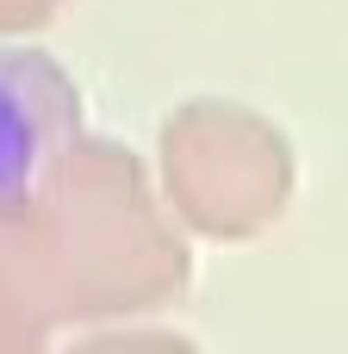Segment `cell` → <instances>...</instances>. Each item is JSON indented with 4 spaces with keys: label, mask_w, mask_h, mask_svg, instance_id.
<instances>
[{
    "label": "cell",
    "mask_w": 348,
    "mask_h": 354,
    "mask_svg": "<svg viewBox=\"0 0 348 354\" xmlns=\"http://www.w3.org/2000/svg\"><path fill=\"white\" fill-rule=\"evenodd\" d=\"M193 236L156 193L149 162L118 137H75L31 199L0 224V261L50 330L106 336L168 311L193 280Z\"/></svg>",
    "instance_id": "6da1fadb"
},
{
    "label": "cell",
    "mask_w": 348,
    "mask_h": 354,
    "mask_svg": "<svg viewBox=\"0 0 348 354\" xmlns=\"http://www.w3.org/2000/svg\"><path fill=\"white\" fill-rule=\"evenodd\" d=\"M149 174L187 236L255 243L293 212L299 149L243 100H181L156 131Z\"/></svg>",
    "instance_id": "7a4b0ae2"
},
{
    "label": "cell",
    "mask_w": 348,
    "mask_h": 354,
    "mask_svg": "<svg viewBox=\"0 0 348 354\" xmlns=\"http://www.w3.org/2000/svg\"><path fill=\"white\" fill-rule=\"evenodd\" d=\"M81 137L75 81L12 37H0V224L31 199L44 168Z\"/></svg>",
    "instance_id": "3957f363"
},
{
    "label": "cell",
    "mask_w": 348,
    "mask_h": 354,
    "mask_svg": "<svg viewBox=\"0 0 348 354\" xmlns=\"http://www.w3.org/2000/svg\"><path fill=\"white\" fill-rule=\"evenodd\" d=\"M56 330L44 324V311L31 305V292L19 286V274L0 261V354H31L44 348Z\"/></svg>",
    "instance_id": "277c9868"
},
{
    "label": "cell",
    "mask_w": 348,
    "mask_h": 354,
    "mask_svg": "<svg viewBox=\"0 0 348 354\" xmlns=\"http://www.w3.org/2000/svg\"><path fill=\"white\" fill-rule=\"evenodd\" d=\"M75 0H0V37H31L44 25H56Z\"/></svg>",
    "instance_id": "5b68a950"
}]
</instances>
